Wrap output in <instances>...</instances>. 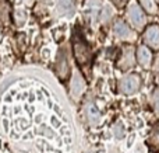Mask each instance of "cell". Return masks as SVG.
<instances>
[{
	"instance_id": "1",
	"label": "cell",
	"mask_w": 159,
	"mask_h": 153,
	"mask_svg": "<svg viewBox=\"0 0 159 153\" xmlns=\"http://www.w3.org/2000/svg\"><path fill=\"white\" fill-rule=\"evenodd\" d=\"M127 16H129V20L133 24V27L137 28V30H143L147 20H145V16H144L143 10H141V7L135 2H133V3L129 4Z\"/></svg>"
},
{
	"instance_id": "2",
	"label": "cell",
	"mask_w": 159,
	"mask_h": 153,
	"mask_svg": "<svg viewBox=\"0 0 159 153\" xmlns=\"http://www.w3.org/2000/svg\"><path fill=\"white\" fill-rule=\"evenodd\" d=\"M140 83H141V79L138 75H134V73L133 75H127L120 80L119 90H120V93H123L126 96L134 94L140 89Z\"/></svg>"
},
{
	"instance_id": "3",
	"label": "cell",
	"mask_w": 159,
	"mask_h": 153,
	"mask_svg": "<svg viewBox=\"0 0 159 153\" xmlns=\"http://www.w3.org/2000/svg\"><path fill=\"white\" fill-rule=\"evenodd\" d=\"M74 55H75V59L78 61V63L81 65L88 63V61L91 59V52L88 49L87 44L80 38L74 39Z\"/></svg>"
},
{
	"instance_id": "4",
	"label": "cell",
	"mask_w": 159,
	"mask_h": 153,
	"mask_svg": "<svg viewBox=\"0 0 159 153\" xmlns=\"http://www.w3.org/2000/svg\"><path fill=\"white\" fill-rule=\"evenodd\" d=\"M144 41L152 49H159V27L158 25H149L144 32Z\"/></svg>"
},
{
	"instance_id": "5",
	"label": "cell",
	"mask_w": 159,
	"mask_h": 153,
	"mask_svg": "<svg viewBox=\"0 0 159 153\" xmlns=\"http://www.w3.org/2000/svg\"><path fill=\"white\" fill-rule=\"evenodd\" d=\"M84 89H85V81H84V79H82V76L80 75L78 72H74L73 79H71V84H70V91H71V94L74 96L75 98H78L80 96H81V93L84 91Z\"/></svg>"
},
{
	"instance_id": "6",
	"label": "cell",
	"mask_w": 159,
	"mask_h": 153,
	"mask_svg": "<svg viewBox=\"0 0 159 153\" xmlns=\"http://www.w3.org/2000/svg\"><path fill=\"white\" fill-rule=\"evenodd\" d=\"M137 61H138V63H140L141 66H144V67L151 66V63H152V52L149 51L148 47L141 45V47L137 48Z\"/></svg>"
},
{
	"instance_id": "7",
	"label": "cell",
	"mask_w": 159,
	"mask_h": 153,
	"mask_svg": "<svg viewBox=\"0 0 159 153\" xmlns=\"http://www.w3.org/2000/svg\"><path fill=\"white\" fill-rule=\"evenodd\" d=\"M133 65H134V52H133V48L131 47L124 48L121 59H120V62H119V66L123 70H126V69H129V67H131Z\"/></svg>"
},
{
	"instance_id": "8",
	"label": "cell",
	"mask_w": 159,
	"mask_h": 153,
	"mask_svg": "<svg viewBox=\"0 0 159 153\" xmlns=\"http://www.w3.org/2000/svg\"><path fill=\"white\" fill-rule=\"evenodd\" d=\"M115 34L121 39H129L130 37H133L131 30L129 28V25L123 21V20H117L115 24Z\"/></svg>"
},
{
	"instance_id": "9",
	"label": "cell",
	"mask_w": 159,
	"mask_h": 153,
	"mask_svg": "<svg viewBox=\"0 0 159 153\" xmlns=\"http://www.w3.org/2000/svg\"><path fill=\"white\" fill-rule=\"evenodd\" d=\"M56 70H57V75L60 76V79H63V80L69 76V63H67V58H66V55H64V52L59 53Z\"/></svg>"
},
{
	"instance_id": "10",
	"label": "cell",
	"mask_w": 159,
	"mask_h": 153,
	"mask_svg": "<svg viewBox=\"0 0 159 153\" xmlns=\"http://www.w3.org/2000/svg\"><path fill=\"white\" fill-rule=\"evenodd\" d=\"M10 21V7L6 0H0V25H7Z\"/></svg>"
},
{
	"instance_id": "11",
	"label": "cell",
	"mask_w": 159,
	"mask_h": 153,
	"mask_svg": "<svg viewBox=\"0 0 159 153\" xmlns=\"http://www.w3.org/2000/svg\"><path fill=\"white\" fill-rule=\"evenodd\" d=\"M87 115H88V120L92 125H98L99 120H101V112L99 110L96 108L93 104H88L87 106Z\"/></svg>"
},
{
	"instance_id": "12",
	"label": "cell",
	"mask_w": 159,
	"mask_h": 153,
	"mask_svg": "<svg viewBox=\"0 0 159 153\" xmlns=\"http://www.w3.org/2000/svg\"><path fill=\"white\" fill-rule=\"evenodd\" d=\"M59 7L64 14L70 16L75 10V2L74 0H59Z\"/></svg>"
},
{
	"instance_id": "13",
	"label": "cell",
	"mask_w": 159,
	"mask_h": 153,
	"mask_svg": "<svg viewBox=\"0 0 159 153\" xmlns=\"http://www.w3.org/2000/svg\"><path fill=\"white\" fill-rule=\"evenodd\" d=\"M148 145L155 151H159V125H157L152 129L151 135L148 138Z\"/></svg>"
},
{
	"instance_id": "14",
	"label": "cell",
	"mask_w": 159,
	"mask_h": 153,
	"mask_svg": "<svg viewBox=\"0 0 159 153\" xmlns=\"http://www.w3.org/2000/svg\"><path fill=\"white\" fill-rule=\"evenodd\" d=\"M140 3L149 14H158L159 8H158V4L155 3V0H140Z\"/></svg>"
},
{
	"instance_id": "15",
	"label": "cell",
	"mask_w": 159,
	"mask_h": 153,
	"mask_svg": "<svg viewBox=\"0 0 159 153\" xmlns=\"http://www.w3.org/2000/svg\"><path fill=\"white\" fill-rule=\"evenodd\" d=\"M113 132H115V136L117 138V139H121V138L124 136V131L120 124H116V125L113 126Z\"/></svg>"
},
{
	"instance_id": "16",
	"label": "cell",
	"mask_w": 159,
	"mask_h": 153,
	"mask_svg": "<svg viewBox=\"0 0 159 153\" xmlns=\"http://www.w3.org/2000/svg\"><path fill=\"white\" fill-rule=\"evenodd\" d=\"M113 2H121V0H113Z\"/></svg>"
}]
</instances>
